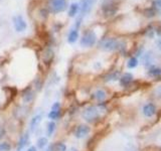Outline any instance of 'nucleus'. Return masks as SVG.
<instances>
[{"label": "nucleus", "mask_w": 161, "mask_h": 151, "mask_svg": "<svg viewBox=\"0 0 161 151\" xmlns=\"http://www.w3.org/2000/svg\"><path fill=\"white\" fill-rule=\"evenodd\" d=\"M149 75L152 76V77H157L161 74V69H158V68H155V67H152L150 70H149Z\"/></svg>", "instance_id": "6ab92c4d"}, {"label": "nucleus", "mask_w": 161, "mask_h": 151, "mask_svg": "<svg viewBox=\"0 0 161 151\" xmlns=\"http://www.w3.org/2000/svg\"><path fill=\"white\" fill-rule=\"evenodd\" d=\"M79 38V31L76 28H75V29H72L70 31V33H68L67 35V42L70 43H75L76 40H78Z\"/></svg>", "instance_id": "f8f14e48"}, {"label": "nucleus", "mask_w": 161, "mask_h": 151, "mask_svg": "<svg viewBox=\"0 0 161 151\" xmlns=\"http://www.w3.org/2000/svg\"><path fill=\"white\" fill-rule=\"evenodd\" d=\"M28 140H29V135H28V133H25L21 138H20V140L18 142L17 149L20 150V149H22L23 147H25L26 144L28 143Z\"/></svg>", "instance_id": "4468645a"}, {"label": "nucleus", "mask_w": 161, "mask_h": 151, "mask_svg": "<svg viewBox=\"0 0 161 151\" xmlns=\"http://www.w3.org/2000/svg\"><path fill=\"white\" fill-rule=\"evenodd\" d=\"M96 0H82V6H80V20L85 15H87L91 11L93 5L95 4Z\"/></svg>", "instance_id": "423d86ee"}, {"label": "nucleus", "mask_w": 161, "mask_h": 151, "mask_svg": "<svg viewBox=\"0 0 161 151\" xmlns=\"http://www.w3.org/2000/svg\"><path fill=\"white\" fill-rule=\"evenodd\" d=\"M46 151H55V149H54V144H52V145H50V146H48L47 149H46Z\"/></svg>", "instance_id": "bb28decb"}, {"label": "nucleus", "mask_w": 161, "mask_h": 151, "mask_svg": "<svg viewBox=\"0 0 161 151\" xmlns=\"http://www.w3.org/2000/svg\"><path fill=\"white\" fill-rule=\"evenodd\" d=\"M132 82H133V76L130 73H126V74L120 78V85L122 87H128Z\"/></svg>", "instance_id": "1a4fd4ad"}, {"label": "nucleus", "mask_w": 161, "mask_h": 151, "mask_svg": "<svg viewBox=\"0 0 161 151\" xmlns=\"http://www.w3.org/2000/svg\"><path fill=\"white\" fill-rule=\"evenodd\" d=\"M54 149L55 151H67V146L59 142V143L54 144Z\"/></svg>", "instance_id": "5701e85b"}, {"label": "nucleus", "mask_w": 161, "mask_h": 151, "mask_svg": "<svg viewBox=\"0 0 161 151\" xmlns=\"http://www.w3.org/2000/svg\"><path fill=\"white\" fill-rule=\"evenodd\" d=\"M117 79H118V74H117V73H115V74H111L108 77H106V81H115Z\"/></svg>", "instance_id": "b1692460"}, {"label": "nucleus", "mask_w": 161, "mask_h": 151, "mask_svg": "<svg viewBox=\"0 0 161 151\" xmlns=\"http://www.w3.org/2000/svg\"><path fill=\"white\" fill-rule=\"evenodd\" d=\"M59 117V111H51L48 113V118H50V120H55L58 119Z\"/></svg>", "instance_id": "aec40b11"}, {"label": "nucleus", "mask_w": 161, "mask_h": 151, "mask_svg": "<svg viewBox=\"0 0 161 151\" xmlns=\"http://www.w3.org/2000/svg\"><path fill=\"white\" fill-rule=\"evenodd\" d=\"M50 8L54 13L62 12L67 8V0H50Z\"/></svg>", "instance_id": "20e7f679"}, {"label": "nucleus", "mask_w": 161, "mask_h": 151, "mask_svg": "<svg viewBox=\"0 0 161 151\" xmlns=\"http://www.w3.org/2000/svg\"><path fill=\"white\" fill-rule=\"evenodd\" d=\"M80 10V5L78 3H72L70 6V9H68V16L70 17H75V16L78 14V12Z\"/></svg>", "instance_id": "ddd939ff"}, {"label": "nucleus", "mask_w": 161, "mask_h": 151, "mask_svg": "<svg viewBox=\"0 0 161 151\" xmlns=\"http://www.w3.org/2000/svg\"><path fill=\"white\" fill-rule=\"evenodd\" d=\"M82 116L84 119L88 122H94L100 117V113H99V110L96 107L91 106V107H88L84 110Z\"/></svg>", "instance_id": "7ed1b4c3"}, {"label": "nucleus", "mask_w": 161, "mask_h": 151, "mask_svg": "<svg viewBox=\"0 0 161 151\" xmlns=\"http://www.w3.org/2000/svg\"><path fill=\"white\" fill-rule=\"evenodd\" d=\"M157 94H159V95H157V96L161 98V87H159L158 89H157Z\"/></svg>", "instance_id": "7c9ffc66"}, {"label": "nucleus", "mask_w": 161, "mask_h": 151, "mask_svg": "<svg viewBox=\"0 0 161 151\" xmlns=\"http://www.w3.org/2000/svg\"><path fill=\"white\" fill-rule=\"evenodd\" d=\"M55 130V123L54 122H50L47 124V129H46V132H47V136H51L54 134Z\"/></svg>", "instance_id": "a211bd4d"}, {"label": "nucleus", "mask_w": 161, "mask_h": 151, "mask_svg": "<svg viewBox=\"0 0 161 151\" xmlns=\"http://www.w3.org/2000/svg\"><path fill=\"white\" fill-rule=\"evenodd\" d=\"M51 110L52 111H59L60 110V104L59 102H55V103L51 106Z\"/></svg>", "instance_id": "a878e982"}, {"label": "nucleus", "mask_w": 161, "mask_h": 151, "mask_svg": "<svg viewBox=\"0 0 161 151\" xmlns=\"http://www.w3.org/2000/svg\"><path fill=\"white\" fill-rule=\"evenodd\" d=\"M157 46H158V47H159V50L161 51V38L158 39V42H157Z\"/></svg>", "instance_id": "c756f323"}, {"label": "nucleus", "mask_w": 161, "mask_h": 151, "mask_svg": "<svg viewBox=\"0 0 161 151\" xmlns=\"http://www.w3.org/2000/svg\"><path fill=\"white\" fill-rule=\"evenodd\" d=\"M4 134H5V131H4V129L2 127H0V139L4 136Z\"/></svg>", "instance_id": "cd10ccee"}, {"label": "nucleus", "mask_w": 161, "mask_h": 151, "mask_svg": "<svg viewBox=\"0 0 161 151\" xmlns=\"http://www.w3.org/2000/svg\"><path fill=\"white\" fill-rule=\"evenodd\" d=\"M11 149V146L7 142H2L0 143V151H9Z\"/></svg>", "instance_id": "4be33fe9"}, {"label": "nucleus", "mask_w": 161, "mask_h": 151, "mask_svg": "<svg viewBox=\"0 0 161 151\" xmlns=\"http://www.w3.org/2000/svg\"><path fill=\"white\" fill-rule=\"evenodd\" d=\"M97 42V35L94 31L89 30L85 32L83 38H80V46L84 47H93Z\"/></svg>", "instance_id": "f03ea898"}, {"label": "nucleus", "mask_w": 161, "mask_h": 151, "mask_svg": "<svg viewBox=\"0 0 161 151\" xmlns=\"http://www.w3.org/2000/svg\"><path fill=\"white\" fill-rule=\"evenodd\" d=\"M41 119H42V116L38 114V115H35L33 118L31 119L30 121V130L31 131H34V130L37 128V126L40 124V122H41Z\"/></svg>", "instance_id": "9b49d317"}, {"label": "nucleus", "mask_w": 161, "mask_h": 151, "mask_svg": "<svg viewBox=\"0 0 161 151\" xmlns=\"http://www.w3.org/2000/svg\"><path fill=\"white\" fill-rule=\"evenodd\" d=\"M91 129L89 126L87 125H80L79 127H76V131H75V136L76 138H79V139H80V138H84L86 137L89 133H90Z\"/></svg>", "instance_id": "0eeeda50"}, {"label": "nucleus", "mask_w": 161, "mask_h": 151, "mask_svg": "<svg viewBox=\"0 0 161 151\" xmlns=\"http://www.w3.org/2000/svg\"><path fill=\"white\" fill-rule=\"evenodd\" d=\"M102 8H103V11H104L105 15H107V16L114 15L115 12H116V8H115L114 5H113V4L110 3V2L105 3Z\"/></svg>", "instance_id": "9d476101"}, {"label": "nucleus", "mask_w": 161, "mask_h": 151, "mask_svg": "<svg viewBox=\"0 0 161 151\" xmlns=\"http://www.w3.org/2000/svg\"><path fill=\"white\" fill-rule=\"evenodd\" d=\"M26 151H37V149H36V147H34V146H31V147H29Z\"/></svg>", "instance_id": "c85d7f7f"}, {"label": "nucleus", "mask_w": 161, "mask_h": 151, "mask_svg": "<svg viewBox=\"0 0 161 151\" xmlns=\"http://www.w3.org/2000/svg\"><path fill=\"white\" fill-rule=\"evenodd\" d=\"M153 6H154L155 9H161V0H154Z\"/></svg>", "instance_id": "393cba45"}, {"label": "nucleus", "mask_w": 161, "mask_h": 151, "mask_svg": "<svg viewBox=\"0 0 161 151\" xmlns=\"http://www.w3.org/2000/svg\"><path fill=\"white\" fill-rule=\"evenodd\" d=\"M32 98H33V93H32L30 90H28V91L23 95V99H24V101H25V102L31 101Z\"/></svg>", "instance_id": "412c9836"}, {"label": "nucleus", "mask_w": 161, "mask_h": 151, "mask_svg": "<svg viewBox=\"0 0 161 151\" xmlns=\"http://www.w3.org/2000/svg\"><path fill=\"white\" fill-rule=\"evenodd\" d=\"M137 66H138V60H137V58H131L130 60H128V63H127V67L129 69H135Z\"/></svg>", "instance_id": "f3484780"}, {"label": "nucleus", "mask_w": 161, "mask_h": 151, "mask_svg": "<svg viewBox=\"0 0 161 151\" xmlns=\"http://www.w3.org/2000/svg\"><path fill=\"white\" fill-rule=\"evenodd\" d=\"M13 24L15 27V30L18 32H22L26 29L27 24L25 22V20L23 19L21 15H16L13 17Z\"/></svg>", "instance_id": "39448f33"}, {"label": "nucleus", "mask_w": 161, "mask_h": 151, "mask_svg": "<svg viewBox=\"0 0 161 151\" xmlns=\"http://www.w3.org/2000/svg\"><path fill=\"white\" fill-rule=\"evenodd\" d=\"M100 47L102 48L103 51H113L120 50V48L124 47V43L119 42V40L116 38H106L100 43Z\"/></svg>", "instance_id": "f257e3e1"}, {"label": "nucleus", "mask_w": 161, "mask_h": 151, "mask_svg": "<svg viewBox=\"0 0 161 151\" xmlns=\"http://www.w3.org/2000/svg\"><path fill=\"white\" fill-rule=\"evenodd\" d=\"M47 143H48V140H47L46 137H40L39 139L37 140V142H36V144H37V147L39 149H43L47 145Z\"/></svg>", "instance_id": "dca6fc26"}, {"label": "nucleus", "mask_w": 161, "mask_h": 151, "mask_svg": "<svg viewBox=\"0 0 161 151\" xmlns=\"http://www.w3.org/2000/svg\"><path fill=\"white\" fill-rule=\"evenodd\" d=\"M68 151H78V150H76V149H75V148H71V149L68 150Z\"/></svg>", "instance_id": "2f4dec72"}, {"label": "nucleus", "mask_w": 161, "mask_h": 151, "mask_svg": "<svg viewBox=\"0 0 161 151\" xmlns=\"http://www.w3.org/2000/svg\"><path fill=\"white\" fill-rule=\"evenodd\" d=\"M143 114L145 117L147 118H151L156 114V107L154 104L152 103H148L143 107Z\"/></svg>", "instance_id": "6e6552de"}, {"label": "nucleus", "mask_w": 161, "mask_h": 151, "mask_svg": "<svg viewBox=\"0 0 161 151\" xmlns=\"http://www.w3.org/2000/svg\"><path fill=\"white\" fill-rule=\"evenodd\" d=\"M94 98L99 102H102L106 99V93L103 90H98V91H96L94 93Z\"/></svg>", "instance_id": "2eb2a0df"}]
</instances>
